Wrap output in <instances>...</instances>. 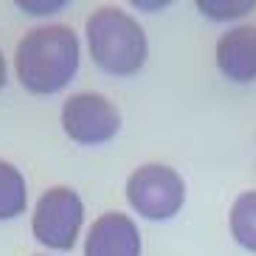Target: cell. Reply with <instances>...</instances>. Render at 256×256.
<instances>
[{"mask_svg": "<svg viewBox=\"0 0 256 256\" xmlns=\"http://www.w3.org/2000/svg\"><path fill=\"white\" fill-rule=\"evenodd\" d=\"M82 46L70 26H42L28 31L14 51V74L31 96H54L79 74Z\"/></svg>", "mask_w": 256, "mask_h": 256, "instance_id": "6da1fadb", "label": "cell"}, {"mask_svg": "<svg viewBox=\"0 0 256 256\" xmlns=\"http://www.w3.org/2000/svg\"><path fill=\"white\" fill-rule=\"evenodd\" d=\"M84 40L93 65L110 76H136L150 60L144 26L118 6H98L84 23Z\"/></svg>", "mask_w": 256, "mask_h": 256, "instance_id": "7a4b0ae2", "label": "cell"}, {"mask_svg": "<svg viewBox=\"0 0 256 256\" xmlns=\"http://www.w3.org/2000/svg\"><path fill=\"white\" fill-rule=\"evenodd\" d=\"M127 203L138 217L166 222L186 206V180L166 164H144L127 178Z\"/></svg>", "mask_w": 256, "mask_h": 256, "instance_id": "3957f363", "label": "cell"}, {"mask_svg": "<svg viewBox=\"0 0 256 256\" xmlns=\"http://www.w3.org/2000/svg\"><path fill=\"white\" fill-rule=\"evenodd\" d=\"M84 226V203L70 186H51L42 192L31 214V234L51 250H70Z\"/></svg>", "mask_w": 256, "mask_h": 256, "instance_id": "277c9868", "label": "cell"}, {"mask_svg": "<svg viewBox=\"0 0 256 256\" xmlns=\"http://www.w3.org/2000/svg\"><path fill=\"white\" fill-rule=\"evenodd\" d=\"M62 130L79 146H102L121 132V110L102 93H74L62 104Z\"/></svg>", "mask_w": 256, "mask_h": 256, "instance_id": "5b68a950", "label": "cell"}, {"mask_svg": "<svg viewBox=\"0 0 256 256\" xmlns=\"http://www.w3.org/2000/svg\"><path fill=\"white\" fill-rule=\"evenodd\" d=\"M141 231L124 211L102 214L84 236V256H141Z\"/></svg>", "mask_w": 256, "mask_h": 256, "instance_id": "8992f818", "label": "cell"}, {"mask_svg": "<svg viewBox=\"0 0 256 256\" xmlns=\"http://www.w3.org/2000/svg\"><path fill=\"white\" fill-rule=\"evenodd\" d=\"M220 74L234 84L256 82V26H236L217 40L214 51Z\"/></svg>", "mask_w": 256, "mask_h": 256, "instance_id": "52a82bcc", "label": "cell"}, {"mask_svg": "<svg viewBox=\"0 0 256 256\" xmlns=\"http://www.w3.org/2000/svg\"><path fill=\"white\" fill-rule=\"evenodd\" d=\"M28 208V186L14 164L0 158V222L23 217Z\"/></svg>", "mask_w": 256, "mask_h": 256, "instance_id": "ba28073f", "label": "cell"}, {"mask_svg": "<svg viewBox=\"0 0 256 256\" xmlns=\"http://www.w3.org/2000/svg\"><path fill=\"white\" fill-rule=\"evenodd\" d=\"M228 228L240 248L256 254V188L242 192L231 206L228 214Z\"/></svg>", "mask_w": 256, "mask_h": 256, "instance_id": "9c48e42d", "label": "cell"}, {"mask_svg": "<svg viewBox=\"0 0 256 256\" xmlns=\"http://www.w3.org/2000/svg\"><path fill=\"white\" fill-rule=\"evenodd\" d=\"M256 8V0H200L197 12L214 23H231L240 17L250 14Z\"/></svg>", "mask_w": 256, "mask_h": 256, "instance_id": "30bf717a", "label": "cell"}, {"mask_svg": "<svg viewBox=\"0 0 256 256\" xmlns=\"http://www.w3.org/2000/svg\"><path fill=\"white\" fill-rule=\"evenodd\" d=\"M17 8L26 12L31 17H48V14H56L65 8V0H46V3H40V0H17Z\"/></svg>", "mask_w": 256, "mask_h": 256, "instance_id": "8fae6325", "label": "cell"}, {"mask_svg": "<svg viewBox=\"0 0 256 256\" xmlns=\"http://www.w3.org/2000/svg\"><path fill=\"white\" fill-rule=\"evenodd\" d=\"M6 82H8V68H6V56L0 51V90L6 88Z\"/></svg>", "mask_w": 256, "mask_h": 256, "instance_id": "7c38bea8", "label": "cell"}, {"mask_svg": "<svg viewBox=\"0 0 256 256\" xmlns=\"http://www.w3.org/2000/svg\"><path fill=\"white\" fill-rule=\"evenodd\" d=\"M169 3H136V8H144V12H160V8H166Z\"/></svg>", "mask_w": 256, "mask_h": 256, "instance_id": "4fadbf2b", "label": "cell"}, {"mask_svg": "<svg viewBox=\"0 0 256 256\" xmlns=\"http://www.w3.org/2000/svg\"><path fill=\"white\" fill-rule=\"evenodd\" d=\"M40 256H42V254H40Z\"/></svg>", "mask_w": 256, "mask_h": 256, "instance_id": "5bb4252c", "label": "cell"}]
</instances>
